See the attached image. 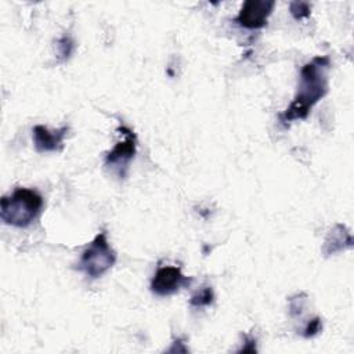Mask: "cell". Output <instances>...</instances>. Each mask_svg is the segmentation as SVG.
<instances>
[{"label":"cell","instance_id":"obj_1","mask_svg":"<svg viewBox=\"0 0 354 354\" xmlns=\"http://www.w3.org/2000/svg\"><path fill=\"white\" fill-rule=\"evenodd\" d=\"M330 59L328 55H317L301 66L296 95L278 116L281 124L288 126L293 120L306 119L313 106L326 95Z\"/></svg>","mask_w":354,"mask_h":354},{"label":"cell","instance_id":"obj_5","mask_svg":"<svg viewBox=\"0 0 354 354\" xmlns=\"http://www.w3.org/2000/svg\"><path fill=\"white\" fill-rule=\"evenodd\" d=\"M192 279L181 272L177 266L159 267L151 279V292L156 296H170L178 292L183 286L189 285Z\"/></svg>","mask_w":354,"mask_h":354},{"label":"cell","instance_id":"obj_7","mask_svg":"<svg viewBox=\"0 0 354 354\" xmlns=\"http://www.w3.org/2000/svg\"><path fill=\"white\" fill-rule=\"evenodd\" d=\"M69 127L62 126L57 130H50L43 124H36L32 129V140L35 149L40 153L58 152L64 147V140Z\"/></svg>","mask_w":354,"mask_h":354},{"label":"cell","instance_id":"obj_12","mask_svg":"<svg viewBox=\"0 0 354 354\" xmlns=\"http://www.w3.org/2000/svg\"><path fill=\"white\" fill-rule=\"evenodd\" d=\"M321 329H322L321 318H319V317H315V318H313L311 321L307 322L306 328L303 329V336H304V337H313V336H315Z\"/></svg>","mask_w":354,"mask_h":354},{"label":"cell","instance_id":"obj_2","mask_svg":"<svg viewBox=\"0 0 354 354\" xmlns=\"http://www.w3.org/2000/svg\"><path fill=\"white\" fill-rule=\"evenodd\" d=\"M43 196L32 188L17 187L10 196L0 199V218L4 224L25 228L43 209Z\"/></svg>","mask_w":354,"mask_h":354},{"label":"cell","instance_id":"obj_3","mask_svg":"<svg viewBox=\"0 0 354 354\" xmlns=\"http://www.w3.org/2000/svg\"><path fill=\"white\" fill-rule=\"evenodd\" d=\"M116 263V252L108 242L106 231H101L83 250L77 268L95 279L102 277Z\"/></svg>","mask_w":354,"mask_h":354},{"label":"cell","instance_id":"obj_13","mask_svg":"<svg viewBox=\"0 0 354 354\" xmlns=\"http://www.w3.org/2000/svg\"><path fill=\"white\" fill-rule=\"evenodd\" d=\"M245 346H242V348L239 350V353H242V351H250V353H253V351H256V339L254 337H248V336H245Z\"/></svg>","mask_w":354,"mask_h":354},{"label":"cell","instance_id":"obj_8","mask_svg":"<svg viewBox=\"0 0 354 354\" xmlns=\"http://www.w3.org/2000/svg\"><path fill=\"white\" fill-rule=\"evenodd\" d=\"M353 246V236L343 224H336L326 235L322 252L325 256L339 253L347 248Z\"/></svg>","mask_w":354,"mask_h":354},{"label":"cell","instance_id":"obj_11","mask_svg":"<svg viewBox=\"0 0 354 354\" xmlns=\"http://www.w3.org/2000/svg\"><path fill=\"white\" fill-rule=\"evenodd\" d=\"M289 10L293 18L297 21L304 19L311 14V6L310 3H306V1H292L289 6Z\"/></svg>","mask_w":354,"mask_h":354},{"label":"cell","instance_id":"obj_6","mask_svg":"<svg viewBox=\"0 0 354 354\" xmlns=\"http://www.w3.org/2000/svg\"><path fill=\"white\" fill-rule=\"evenodd\" d=\"M274 6L272 0H246L234 22L246 29H260L267 25Z\"/></svg>","mask_w":354,"mask_h":354},{"label":"cell","instance_id":"obj_10","mask_svg":"<svg viewBox=\"0 0 354 354\" xmlns=\"http://www.w3.org/2000/svg\"><path fill=\"white\" fill-rule=\"evenodd\" d=\"M57 48H58V57L61 58V61H66L73 53L75 41L72 40L71 36H62L57 41Z\"/></svg>","mask_w":354,"mask_h":354},{"label":"cell","instance_id":"obj_9","mask_svg":"<svg viewBox=\"0 0 354 354\" xmlns=\"http://www.w3.org/2000/svg\"><path fill=\"white\" fill-rule=\"evenodd\" d=\"M214 300V293H213V289L212 286H205L202 288L201 290H198L195 295H192L191 300H189V304L192 307H206V306H210Z\"/></svg>","mask_w":354,"mask_h":354},{"label":"cell","instance_id":"obj_4","mask_svg":"<svg viewBox=\"0 0 354 354\" xmlns=\"http://www.w3.org/2000/svg\"><path fill=\"white\" fill-rule=\"evenodd\" d=\"M116 131L122 136V140H119L115 147L106 153L104 163L108 169H111L113 173L123 178L127 173L129 163L131 162L137 151V136L130 127L124 124H120Z\"/></svg>","mask_w":354,"mask_h":354}]
</instances>
